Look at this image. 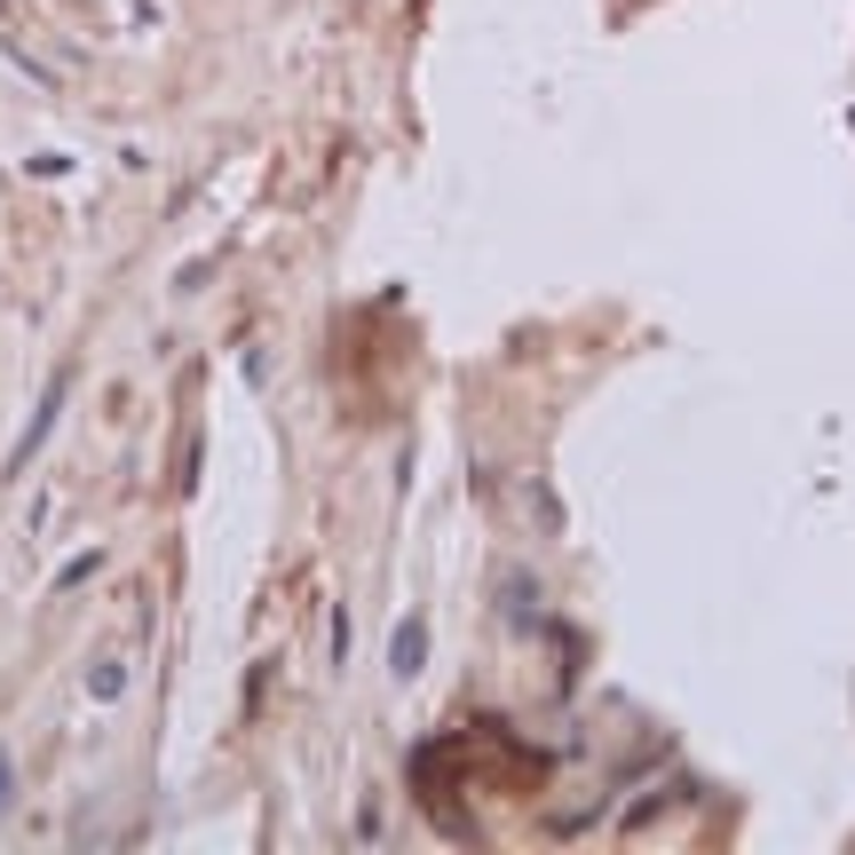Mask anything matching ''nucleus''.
Wrapping results in <instances>:
<instances>
[{"label": "nucleus", "mask_w": 855, "mask_h": 855, "mask_svg": "<svg viewBox=\"0 0 855 855\" xmlns=\"http://www.w3.org/2000/svg\"><path fill=\"white\" fill-rule=\"evenodd\" d=\"M420 666V619H404V634H396V673H413Z\"/></svg>", "instance_id": "nucleus-1"}]
</instances>
